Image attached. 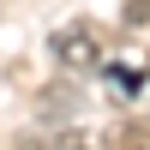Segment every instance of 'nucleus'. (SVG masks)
Here are the masks:
<instances>
[{
    "instance_id": "2",
    "label": "nucleus",
    "mask_w": 150,
    "mask_h": 150,
    "mask_svg": "<svg viewBox=\"0 0 150 150\" xmlns=\"http://www.w3.org/2000/svg\"><path fill=\"white\" fill-rule=\"evenodd\" d=\"M36 150H90V144L72 138V132H42V138H36Z\"/></svg>"
},
{
    "instance_id": "4",
    "label": "nucleus",
    "mask_w": 150,
    "mask_h": 150,
    "mask_svg": "<svg viewBox=\"0 0 150 150\" xmlns=\"http://www.w3.org/2000/svg\"><path fill=\"white\" fill-rule=\"evenodd\" d=\"M120 150H150V132H144V126H132L126 138H120Z\"/></svg>"
},
{
    "instance_id": "1",
    "label": "nucleus",
    "mask_w": 150,
    "mask_h": 150,
    "mask_svg": "<svg viewBox=\"0 0 150 150\" xmlns=\"http://www.w3.org/2000/svg\"><path fill=\"white\" fill-rule=\"evenodd\" d=\"M54 60L66 72H90L96 60H102V42H96V30H84V24H66V30H54Z\"/></svg>"
},
{
    "instance_id": "3",
    "label": "nucleus",
    "mask_w": 150,
    "mask_h": 150,
    "mask_svg": "<svg viewBox=\"0 0 150 150\" xmlns=\"http://www.w3.org/2000/svg\"><path fill=\"white\" fill-rule=\"evenodd\" d=\"M114 84H120V90H138L144 72H138V66H114Z\"/></svg>"
}]
</instances>
